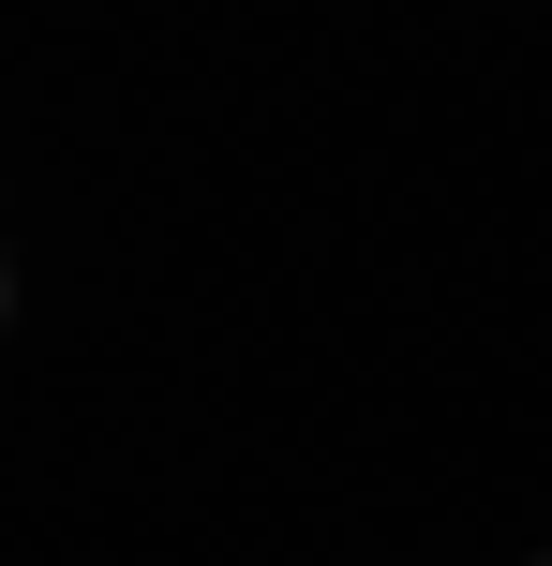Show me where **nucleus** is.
<instances>
[{
    "label": "nucleus",
    "instance_id": "nucleus-1",
    "mask_svg": "<svg viewBox=\"0 0 552 566\" xmlns=\"http://www.w3.org/2000/svg\"><path fill=\"white\" fill-rule=\"evenodd\" d=\"M538 566H552V552H538Z\"/></svg>",
    "mask_w": 552,
    "mask_h": 566
}]
</instances>
